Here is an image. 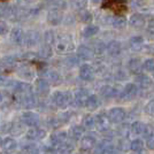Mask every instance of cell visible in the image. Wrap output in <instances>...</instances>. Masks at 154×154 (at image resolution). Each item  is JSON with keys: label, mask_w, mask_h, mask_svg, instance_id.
Returning a JSON list of instances; mask_svg holds the SVG:
<instances>
[{"label": "cell", "mask_w": 154, "mask_h": 154, "mask_svg": "<svg viewBox=\"0 0 154 154\" xmlns=\"http://www.w3.org/2000/svg\"><path fill=\"white\" fill-rule=\"evenodd\" d=\"M51 103L58 108H67L74 103V94L70 91H54L51 94Z\"/></svg>", "instance_id": "cell-1"}, {"label": "cell", "mask_w": 154, "mask_h": 154, "mask_svg": "<svg viewBox=\"0 0 154 154\" xmlns=\"http://www.w3.org/2000/svg\"><path fill=\"white\" fill-rule=\"evenodd\" d=\"M55 50L60 54H68L75 50V44L72 37L68 33H61L57 37L55 42Z\"/></svg>", "instance_id": "cell-2"}, {"label": "cell", "mask_w": 154, "mask_h": 154, "mask_svg": "<svg viewBox=\"0 0 154 154\" xmlns=\"http://www.w3.org/2000/svg\"><path fill=\"white\" fill-rule=\"evenodd\" d=\"M7 88L12 89L14 93L19 94V96H23V94H26V93H31L33 92L32 91V85L28 82H24V81H15V79H9L8 82V85Z\"/></svg>", "instance_id": "cell-3"}, {"label": "cell", "mask_w": 154, "mask_h": 154, "mask_svg": "<svg viewBox=\"0 0 154 154\" xmlns=\"http://www.w3.org/2000/svg\"><path fill=\"white\" fill-rule=\"evenodd\" d=\"M19 103L21 105V107H23V108L32 109L37 107L38 99H37V96L33 92H31V93H26L23 96H19Z\"/></svg>", "instance_id": "cell-4"}, {"label": "cell", "mask_w": 154, "mask_h": 154, "mask_svg": "<svg viewBox=\"0 0 154 154\" xmlns=\"http://www.w3.org/2000/svg\"><path fill=\"white\" fill-rule=\"evenodd\" d=\"M94 74H96V70H94V68H93L92 64L83 63L79 66L78 76H79V78H81L82 81H84V82H91V81H93Z\"/></svg>", "instance_id": "cell-5"}, {"label": "cell", "mask_w": 154, "mask_h": 154, "mask_svg": "<svg viewBox=\"0 0 154 154\" xmlns=\"http://www.w3.org/2000/svg\"><path fill=\"white\" fill-rule=\"evenodd\" d=\"M21 121H22V123L26 127L33 128V127L38 125L39 121H40V117H39V115L37 113H35L32 110H26V112H24L21 115Z\"/></svg>", "instance_id": "cell-6"}, {"label": "cell", "mask_w": 154, "mask_h": 154, "mask_svg": "<svg viewBox=\"0 0 154 154\" xmlns=\"http://www.w3.org/2000/svg\"><path fill=\"white\" fill-rule=\"evenodd\" d=\"M139 92V88L137 86L136 83H127L124 85V88L121 91V96L120 98H122L124 100H132L136 97L138 96Z\"/></svg>", "instance_id": "cell-7"}, {"label": "cell", "mask_w": 154, "mask_h": 154, "mask_svg": "<svg viewBox=\"0 0 154 154\" xmlns=\"http://www.w3.org/2000/svg\"><path fill=\"white\" fill-rule=\"evenodd\" d=\"M63 22V13L59 8H51L47 13V23L52 26H57Z\"/></svg>", "instance_id": "cell-8"}, {"label": "cell", "mask_w": 154, "mask_h": 154, "mask_svg": "<svg viewBox=\"0 0 154 154\" xmlns=\"http://www.w3.org/2000/svg\"><path fill=\"white\" fill-rule=\"evenodd\" d=\"M47 132L45 129L39 128V127H33V128H29L26 132V137L28 140L30 141H38L43 140L46 137Z\"/></svg>", "instance_id": "cell-9"}, {"label": "cell", "mask_w": 154, "mask_h": 154, "mask_svg": "<svg viewBox=\"0 0 154 154\" xmlns=\"http://www.w3.org/2000/svg\"><path fill=\"white\" fill-rule=\"evenodd\" d=\"M43 38V36L40 35L38 30H28L26 32V40H24V45L29 48H32L35 46H37L40 43V39Z\"/></svg>", "instance_id": "cell-10"}, {"label": "cell", "mask_w": 154, "mask_h": 154, "mask_svg": "<svg viewBox=\"0 0 154 154\" xmlns=\"http://www.w3.org/2000/svg\"><path fill=\"white\" fill-rule=\"evenodd\" d=\"M16 72H17L19 77H21L22 79H24V82L26 81H32L36 77V71H35V69L32 68L31 66H29V64L26 63L17 67L16 68Z\"/></svg>", "instance_id": "cell-11"}, {"label": "cell", "mask_w": 154, "mask_h": 154, "mask_svg": "<svg viewBox=\"0 0 154 154\" xmlns=\"http://www.w3.org/2000/svg\"><path fill=\"white\" fill-rule=\"evenodd\" d=\"M35 90L36 93L40 97H46L50 94V91H51V84L46 81L45 78L40 77L38 79H36L35 82Z\"/></svg>", "instance_id": "cell-12"}, {"label": "cell", "mask_w": 154, "mask_h": 154, "mask_svg": "<svg viewBox=\"0 0 154 154\" xmlns=\"http://www.w3.org/2000/svg\"><path fill=\"white\" fill-rule=\"evenodd\" d=\"M43 78H45L46 81L50 84H53V85H58L62 82V76L61 74L59 72L58 70L55 69H51V68H47L43 71Z\"/></svg>", "instance_id": "cell-13"}, {"label": "cell", "mask_w": 154, "mask_h": 154, "mask_svg": "<svg viewBox=\"0 0 154 154\" xmlns=\"http://www.w3.org/2000/svg\"><path fill=\"white\" fill-rule=\"evenodd\" d=\"M107 115L112 123H121L125 119L127 113L122 107H114V108L109 109Z\"/></svg>", "instance_id": "cell-14"}, {"label": "cell", "mask_w": 154, "mask_h": 154, "mask_svg": "<svg viewBox=\"0 0 154 154\" xmlns=\"http://www.w3.org/2000/svg\"><path fill=\"white\" fill-rule=\"evenodd\" d=\"M90 97V93L86 89H79L74 93V103L78 108H83L86 106V101Z\"/></svg>", "instance_id": "cell-15"}, {"label": "cell", "mask_w": 154, "mask_h": 154, "mask_svg": "<svg viewBox=\"0 0 154 154\" xmlns=\"http://www.w3.org/2000/svg\"><path fill=\"white\" fill-rule=\"evenodd\" d=\"M94 51L91 48L90 46L86 45H79L76 48V57L79 60H83V61H89L94 58Z\"/></svg>", "instance_id": "cell-16"}, {"label": "cell", "mask_w": 154, "mask_h": 154, "mask_svg": "<svg viewBox=\"0 0 154 154\" xmlns=\"http://www.w3.org/2000/svg\"><path fill=\"white\" fill-rule=\"evenodd\" d=\"M11 40L15 45H23L24 40H26V31L19 26L13 28L11 30Z\"/></svg>", "instance_id": "cell-17"}, {"label": "cell", "mask_w": 154, "mask_h": 154, "mask_svg": "<svg viewBox=\"0 0 154 154\" xmlns=\"http://www.w3.org/2000/svg\"><path fill=\"white\" fill-rule=\"evenodd\" d=\"M94 117H96L97 129L99 131H101V132H106L109 129V125H110V121H109L108 119V115L105 114V113H99Z\"/></svg>", "instance_id": "cell-18"}, {"label": "cell", "mask_w": 154, "mask_h": 154, "mask_svg": "<svg viewBox=\"0 0 154 154\" xmlns=\"http://www.w3.org/2000/svg\"><path fill=\"white\" fill-rule=\"evenodd\" d=\"M68 132L67 131H57L54 134H52L51 137H50V141H51V145L53 147H58L60 145L64 144L67 139H68Z\"/></svg>", "instance_id": "cell-19"}, {"label": "cell", "mask_w": 154, "mask_h": 154, "mask_svg": "<svg viewBox=\"0 0 154 154\" xmlns=\"http://www.w3.org/2000/svg\"><path fill=\"white\" fill-rule=\"evenodd\" d=\"M106 52L112 58H116L122 53V45L119 40H110L106 44Z\"/></svg>", "instance_id": "cell-20"}, {"label": "cell", "mask_w": 154, "mask_h": 154, "mask_svg": "<svg viewBox=\"0 0 154 154\" xmlns=\"http://www.w3.org/2000/svg\"><path fill=\"white\" fill-rule=\"evenodd\" d=\"M97 146V138L93 134L84 135V137L81 139V148L83 151H90Z\"/></svg>", "instance_id": "cell-21"}, {"label": "cell", "mask_w": 154, "mask_h": 154, "mask_svg": "<svg viewBox=\"0 0 154 154\" xmlns=\"http://www.w3.org/2000/svg\"><path fill=\"white\" fill-rule=\"evenodd\" d=\"M121 91L122 90L117 89L115 86H112V85H103L100 89V94L103 98L110 99V98H116V97L121 96Z\"/></svg>", "instance_id": "cell-22"}, {"label": "cell", "mask_w": 154, "mask_h": 154, "mask_svg": "<svg viewBox=\"0 0 154 154\" xmlns=\"http://www.w3.org/2000/svg\"><path fill=\"white\" fill-rule=\"evenodd\" d=\"M135 83L137 84L138 88H141V89H148L153 85V79L152 77H149L148 75H145V74H139L135 77Z\"/></svg>", "instance_id": "cell-23"}, {"label": "cell", "mask_w": 154, "mask_h": 154, "mask_svg": "<svg viewBox=\"0 0 154 154\" xmlns=\"http://www.w3.org/2000/svg\"><path fill=\"white\" fill-rule=\"evenodd\" d=\"M13 103V96L8 90H0V109H6Z\"/></svg>", "instance_id": "cell-24"}, {"label": "cell", "mask_w": 154, "mask_h": 154, "mask_svg": "<svg viewBox=\"0 0 154 154\" xmlns=\"http://www.w3.org/2000/svg\"><path fill=\"white\" fill-rule=\"evenodd\" d=\"M17 146H19V144H17L16 139H14L13 137H6V138L2 139L1 147L4 149V152H6V153H13V152H15L17 149Z\"/></svg>", "instance_id": "cell-25"}, {"label": "cell", "mask_w": 154, "mask_h": 154, "mask_svg": "<svg viewBox=\"0 0 154 154\" xmlns=\"http://www.w3.org/2000/svg\"><path fill=\"white\" fill-rule=\"evenodd\" d=\"M129 24L134 28H144V26L146 24V19L143 14H134L129 19Z\"/></svg>", "instance_id": "cell-26"}, {"label": "cell", "mask_w": 154, "mask_h": 154, "mask_svg": "<svg viewBox=\"0 0 154 154\" xmlns=\"http://www.w3.org/2000/svg\"><path fill=\"white\" fill-rule=\"evenodd\" d=\"M84 132H85V129L83 125H72L69 129L68 135L72 140H79L84 137Z\"/></svg>", "instance_id": "cell-27"}, {"label": "cell", "mask_w": 154, "mask_h": 154, "mask_svg": "<svg viewBox=\"0 0 154 154\" xmlns=\"http://www.w3.org/2000/svg\"><path fill=\"white\" fill-rule=\"evenodd\" d=\"M54 54L53 52V48H52L51 45H47V44H44V45L40 46L39 51L37 52V57L39 59H43V60H48L51 59Z\"/></svg>", "instance_id": "cell-28"}, {"label": "cell", "mask_w": 154, "mask_h": 154, "mask_svg": "<svg viewBox=\"0 0 154 154\" xmlns=\"http://www.w3.org/2000/svg\"><path fill=\"white\" fill-rule=\"evenodd\" d=\"M144 38L141 36H132L129 39V45L132 51H139L144 46Z\"/></svg>", "instance_id": "cell-29"}, {"label": "cell", "mask_w": 154, "mask_h": 154, "mask_svg": "<svg viewBox=\"0 0 154 154\" xmlns=\"http://www.w3.org/2000/svg\"><path fill=\"white\" fill-rule=\"evenodd\" d=\"M101 105V101H100V98L97 96V94H90L88 101H86V108L89 110H96L100 107Z\"/></svg>", "instance_id": "cell-30"}, {"label": "cell", "mask_w": 154, "mask_h": 154, "mask_svg": "<svg viewBox=\"0 0 154 154\" xmlns=\"http://www.w3.org/2000/svg\"><path fill=\"white\" fill-rule=\"evenodd\" d=\"M2 61V67L6 69H14L17 67V60L13 55H6L1 59Z\"/></svg>", "instance_id": "cell-31"}, {"label": "cell", "mask_w": 154, "mask_h": 154, "mask_svg": "<svg viewBox=\"0 0 154 154\" xmlns=\"http://www.w3.org/2000/svg\"><path fill=\"white\" fill-rule=\"evenodd\" d=\"M21 151H22V154H39L40 153V149L39 147L36 145V144H32L31 141L28 143V144H24L22 147H21Z\"/></svg>", "instance_id": "cell-32"}, {"label": "cell", "mask_w": 154, "mask_h": 154, "mask_svg": "<svg viewBox=\"0 0 154 154\" xmlns=\"http://www.w3.org/2000/svg\"><path fill=\"white\" fill-rule=\"evenodd\" d=\"M74 148L75 147H74L72 144L64 143V144H62V145H60V146L54 148V153L55 154H72Z\"/></svg>", "instance_id": "cell-33"}, {"label": "cell", "mask_w": 154, "mask_h": 154, "mask_svg": "<svg viewBox=\"0 0 154 154\" xmlns=\"http://www.w3.org/2000/svg\"><path fill=\"white\" fill-rule=\"evenodd\" d=\"M24 127L26 125L22 123V121L11 123V130H9V132L14 136H21L23 134V131H24Z\"/></svg>", "instance_id": "cell-34"}, {"label": "cell", "mask_w": 154, "mask_h": 154, "mask_svg": "<svg viewBox=\"0 0 154 154\" xmlns=\"http://www.w3.org/2000/svg\"><path fill=\"white\" fill-rule=\"evenodd\" d=\"M57 35L54 33V31L52 30H46L44 33H43V40H44V44H47V45H53L55 44L57 42Z\"/></svg>", "instance_id": "cell-35"}, {"label": "cell", "mask_w": 154, "mask_h": 154, "mask_svg": "<svg viewBox=\"0 0 154 154\" xmlns=\"http://www.w3.org/2000/svg\"><path fill=\"white\" fill-rule=\"evenodd\" d=\"M98 32H99V26L89 24L83 29V37L84 38H91V37L96 36Z\"/></svg>", "instance_id": "cell-36"}, {"label": "cell", "mask_w": 154, "mask_h": 154, "mask_svg": "<svg viewBox=\"0 0 154 154\" xmlns=\"http://www.w3.org/2000/svg\"><path fill=\"white\" fill-rule=\"evenodd\" d=\"M130 149L135 153H141L144 149V141L140 138H136L130 141Z\"/></svg>", "instance_id": "cell-37"}, {"label": "cell", "mask_w": 154, "mask_h": 154, "mask_svg": "<svg viewBox=\"0 0 154 154\" xmlns=\"http://www.w3.org/2000/svg\"><path fill=\"white\" fill-rule=\"evenodd\" d=\"M128 67L131 71L138 72L140 71V69H143V62L139 59H130L128 62Z\"/></svg>", "instance_id": "cell-38"}, {"label": "cell", "mask_w": 154, "mask_h": 154, "mask_svg": "<svg viewBox=\"0 0 154 154\" xmlns=\"http://www.w3.org/2000/svg\"><path fill=\"white\" fill-rule=\"evenodd\" d=\"M127 23H128V21L124 17H121V16L112 17V22H110V24L114 26L115 29H123L124 26H127Z\"/></svg>", "instance_id": "cell-39"}, {"label": "cell", "mask_w": 154, "mask_h": 154, "mask_svg": "<svg viewBox=\"0 0 154 154\" xmlns=\"http://www.w3.org/2000/svg\"><path fill=\"white\" fill-rule=\"evenodd\" d=\"M82 125L86 130H92L96 127V117L92 115H86L83 119V124Z\"/></svg>", "instance_id": "cell-40"}, {"label": "cell", "mask_w": 154, "mask_h": 154, "mask_svg": "<svg viewBox=\"0 0 154 154\" xmlns=\"http://www.w3.org/2000/svg\"><path fill=\"white\" fill-rule=\"evenodd\" d=\"M143 69H145L146 71L153 72L154 74V59L148 58L146 60L143 61Z\"/></svg>", "instance_id": "cell-41"}, {"label": "cell", "mask_w": 154, "mask_h": 154, "mask_svg": "<svg viewBox=\"0 0 154 154\" xmlns=\"http://www.w3.org/2000/svg\"><path fill=\"white\" fill-rule=\"evenodd\" d=\"M79 20H81L82 22H85V23L91 22V21H92V14H91L89 11L82 9V11L79 12Z\"/></svg>", "instance_id": "cell-42"}, {"label": "cell", "mask_w": 154, "mask_h": 154, "mask_svg": "<svg viewBox=\"0 0 154 154\" xmlns=\"http://www.w3.org/2000/svg\"><path fill=\"white\" fill-rule=\"evenodd\" d=\"M71 117V113L70 112H64V113H61L60 115L58 116L59 121L61 122V124H63V123H67L69 120H70Z\"/></svg>", "instance_id": "cell-43"}, {"label": "cell", "mask_w": 154, "mask_h": 154, "mask_svg": "<svg viewBox=\"0 0 154 154\" xmlns=\"http://www.w3.org/2000/svg\"><path fill=\"white\" fill-rule=\"evenodd\" d=\"M9 31V26L5 20H0V36L6 35L7 32Z\"/></svg>", "instance_id": "cell-44"}, {"label": "cell", "mask_w": 154, "mask_h": 154, "mask_svg": "<svg viewBox=\"0 0 154 154\" xmlns=\"http://www.w3.org/2000/svg\"><path fill=\"white\" fill-rule=\"evenodd\" d=\"M38 0H16V4L19 6L26 7V6H32L33 4H36Z\"/></svg>", "instance_id": "cell-45"}, {"label": "cell", "mask_w": 154, "mask_h": 154, "mask_svg": "<svg viewBox=\"0 0 154 154\" xmlns=\"http://www.w3.org/2000/svg\"><path fill=\"white\" fill-rule=\"evenodd\" d=\"M88 0H72V4H74V7L75 8H78V9H84V7L86 5Z\"/></svg>", "instance_id": "cell-46"}, {"label": "cell", "mask_w": 154, "mask_h": 154, "mask_svg": "<svg viewBox=\"0 0 154 154\" xmlns=\"http://www.w3.org/2000/svg\"><path fill=\"white\" fill-rule=\"evenodd\" d=\"M117 146H119V148H120V149H122V151H125V149L130 148V143H128V141L125 140V138H123V139H121V140L119 141Z\"/></svg>", "instance_id": "cell-47"}, {"label": "cell", "mask_w": 154, "mask_h": 154, "mask_svg": "<svg viewBox=\"0 0 154 154\" xmlns=\"http://www.w3.org/2000/svg\"><path fill=\"white\" fill-rule=\"evenodd\" d=\"M145 112L149 115H154V99H152L145 107Z\"/></svg>", "instance_id": "cell-48"}, {"label": "cell", "mask_w": 154, "mask_h": 154, "mask_svg": "<svg viewBox=\"0 0 154 154\" xmlns=\"http://www.w3.org/2000/svg\"><path fill=\"white\" fill-rule=\"evenodd\" d=\"M146 146H147L148 149L154 151V132H153V135H151L147 139H146Z\"/></svg>", "instance_id": "cell-49"}, {"label": "cell", "mask_w": 154, "mask_h": 154, "mask_svg": "<svg viewBox=\"0 0 154 154\" xmlns=\"http://www.w3.org/2000/svg\"><path fill=\"white\" fill-rule=\"evenodd\" d=\"M78 60L79 59L77 58H74V57H69V58L66 59V62H67V64H69V66H76L77 62H78Z\"/></svg>", "instance_id": "cell-50"}, {"label": "cell", "mask_w": 154, "mask_h": 154, "mask_svg": "<svg viewBox=\"0 0 154 154\" xmlns=\"http://www.w3.org/2000/svg\"><path fill=\"white\" fill-rule=\"evenodd\" d=\"M9 79L5 76H0V86H7Z\"/></svg>", "instance_id": "cell-51"}, {"label": "cell", "mask_w": 154, "mask_h": 154, "mask_svg": "<svg viewBox=\"0 0 154 154\" xmlns=\"http://www.w3.org/2000/svg\"><path fill=\"white\" fill-rule=\"evenodd\" d=\"M101 0H91V2H93V4H98V2H100Z\"/></svg>", "instance_id": "cell-52"}, {"label": "cell", "mask_w": 154, "mask_h": 154, "mask_svg": "<svg viewBox=\"0 0 154 154\" xmlns=\"http://www.w3.org/2000/svg\"><path fill=\"white\" fill-rule=\"evenodd\" d=\"M2 61H1V59H0V72H1V70H2Z\"/></svg>", "instance_id": "cell-53"}, {"label": "cell", "mask_w": 154, "mask_h": 154, "mask_svg": "<svg viewBox=\"0 0 154 154\" xmlns=\"http://www.w3.org/2000/svg\"><path fill=\"white\" fill-rule=\"evenodd\" d=\"M2 145V139H1V137H0V146Z\"/></svg>", "instance_id": "cell-54"}, {"label": "cell", "mask_w": 154, "mask_h": 154, "mask_svg": "<svg viewBox=\"0 0 154 154\" xmlns=\"http://www.w3.org/2000/svg\"><path fill=\"white\" fill-rule=\"evenodd\" d=\"M0 154H8V153H6V152H0Z\"/></svg>", "instance_id": "cell-55"}]
</instances>
